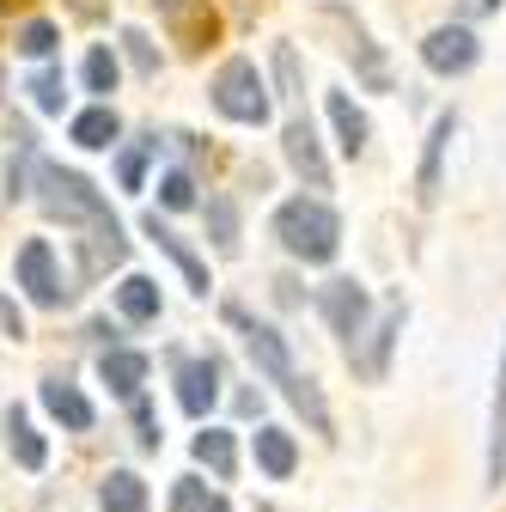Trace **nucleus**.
Masks as SVG:
<instances>
[{
    "mask_svg": "<svg viewBox=\"0 0 506 512\" xmlns=\"http://www.w3.org/2000/svg\"><path fill=\"white\" fill-rule=\"evenodd\" d=\"M275 238H281L287 256H299V263H330L342 250V220L318 196H293V202L275 208Z\"/></svg>",
    "mask_w": 506,
    "mask_h": 512,
    "instance_id": "1",
    "label": "nucleus"
},
{
    "mask_svg": "<svg viewBox=\"0 0 506 512\" xmlns=\"http://www.w3.org/2000/svg\"><path fill=\"white\" fill-rule=\"evenodd\" d=\"M37 202L49 208V220H68V226H86V232H98V226H116V214H110V202L98 196V189L80 177V171H61V165H37Z\"/></svg>",
    "mask_w": 506,
    "mask_h": 512,
    "instance_id": "2",
    "label": "nucleus"
},
{
    "mask_svg": "<svg viewBox=\"0 0 506 512\" xmlns=\"http://www.w3.org/2000/svg\"><path fill=\"white\" fill-rule=\"evenodd\" d=\"M214 110L220 116H232V122H269V86H263V74H257V61H244V55H232L226 68L214 74Z\"/></svg>",
    "mask_w": 506,
    "mask_h": 512,
    "instance_id": "3",
    "label": "nucleus"
},
{
    "mask_svg": "<svg viewBox=\"0 0 506 512\" xmlns=\"http://www.w3.org/2000/svg\"><path fill=\"white\" fill-rule=\"evenodd\" d=\"M226 317L238 324V336H244L250 360H257V372H263L269 384H281V391H293V384H299L305 372L293 366V348H287V336H281L275 324H263V317H250L244 305H226Z\"/></svg>",
    "mask_w": 506,
    "mask_h": 512,
    "instance_id": "4",
    "label": "nucleus"
},
{
    "mask_svg": "<svg viewBox=\"0 0 506 512\" xmlns=\"http://www.w3.org/2000/svg\"><path fill=\"white\" fill-rule=\"evenodd\" d=\"M19 287L37 299V305H61V299H68V287H61V269H55V250H49V238H25L19 244Z\"/></svg>",
    "mask_w": 506,
    "mask_h": 512,
    "instance_id": "5",
    "label": "nucleus"
},
{
    "mask_svg": "<svg viewBox=\"0 0 506 512\" xmlns=\"http://www.w3.org/2000/svg\"><path fill=\"white\" fill-rule=\"evenodd\" d=\"M318 311L330 317V330H336L342 342H354V348H360L366 317H372V299H366V287H360V281H330V287L318 293Z\"/></svg>",
    "mask_w": 506,
    "mask_h": 512,
    "instance_id": "6",
    "label": "nucleus"
},
{
    "mask_svg": "<svg viewBox=\"0 0 506 512\" xmlns=\"http://www.w3.org/2000/svg\"><path fill=\"white\" fill-rule=\"evenodd\" d=\"M476 55H482V43H476L470 25H439V31H427V43H421V61H427L433 74H470Z\"/></svg>",
    "mask_w": 506,
    "mask_h": 512,
    "instance_id": "7",
    "label": "nucleus"
},
{
    "mask_svg": "<svg viewBox=\"0 0 506 512\" xmlns=\"http://www.w3.org/2000/svg\"><path fill=\"white\" fill-rule=\"evenodd\" d=\"M177 403H183V415H208L214 403H220V360L208 354V360H177Z\"/></svg>",
    "mask_w": 506,
    "mask_h": 512,
    "instance_id": "8",
    "label": "nucleus"
},
{
    "mask_svg": "<svg viewBox=\"0 0 506 512\" xmlns=\"http://www.w3.org/2000/svg\"><path fill=\"white\" fill-rule=\"evenodd\" d=\"M281 147H287V165L311 183V189H330V165H324V147H318V135H311V116H287V135H281Z\"/></svg>",
    "mask_w": 506,
    "mask_h": 512,
    "instance_id": "9",
    "label": "nucleus"
},
{
    "mask_svg": "<svg viewBox=\"0 0 506 512\" xmlns=\"http://www.w3.org/2000/svg\"><path fill=\"white\" fill-rule=\"evenodd\" d=\"M397 330H403V305H391L385 317H378V330H366L372 342L366 348H348V360H354V372L366 378V384H378L391 372V342H397Z\"/></svg>",
    "mask_w": 506,
    "mask_h": 512,
    "instance_id": "10",
    "label": "nucleus"
},
{
    "mask_svg": "<svg viewBox=\"0 0 506 512\" xmlns=\"http://www.w3.org/2000/svg\"><path fill=\"white\" fill-rule=\"evenodd\" d=\"M159 13H165V25L177 31L183 49L214 43V13H208V0H159Z\"/></svg>",
    "mask_w": 506,
    "mask_h": 512,
    "instance_id": "11",
    "label": "nucleus"
},
{
    "mask_svg": "<svg viewBox=\"0 0 506 512\" xmlns=\"http://www.w3.org/2000/svg\"><path fill=\"white\" fill-rule=\"evenodd\" d=\"M98 378L110 384L122 403H135V397H141V384H147V354H135V348H104Z\"/></svg>",
    "mask_w": 506,
    "mask_h": 512,
    "instance_id": "12",
    "label": "nucleus"
},
{
    "mask_svg": "<svg viewBox=\"0 0 506 512\" xmlns=\"http://www.w3.org/2000/svg\"><path fill=\"white\" fill-rule=\"evenodd\" d=\"M141 232H147V238H153V244L171 256V263L183 269V281H189V287H196V293H208V269H202V256L189 250V244H183V238H177V232H171L159 214H147V220H141Z\"/></svg>",
    "mask_w": 506,
    "mask_h": 512,
    "instance_id": "13",
    "label": "nucleus"
},
{
    "mask_svg": "<svg viewBox=\"0 0 506 512\" xmlns=\"http://www.w3.org/2000/svg\"><path fill=\"white\" fill-rule=\"evenodd\" d=\"M43 409H49L61 427H68V433H86V427L98 421V415H92V403L74 391L68 378H43Z\"/></svg>",
    "mask_w": 506,
    "mask_h": 512,
    "instance_id": "14",
    "label": "nucleus"
},
{
    "mask_svg": "<svg viewBox=\"0 0 506 512\" xmlns=\"http://www.w3.org/2000/svg\"><path fill=\"white\" fill-rule=\"evenodd\" d=\"M257 470H263L269 482H287V476L299 470V445H293V433H281V427H263V433H257Z\"/></svg>",
    "mask_w": 506,
    "mask_h": 512,
    "instance_id": "15",
    "label": "nucleus"
},
{
    "mask_svg": "<svg viewBox=\"0 0 506 512\" xmlns=\"http://www.w3.org/2000/svg\"><path fill=\"white\" fill-rule=\"evenodd\" d=\"M122 256H129V238H122V226H98V232H86V238H80V269H86V275L116 269Z\"/></svg>",
    "mask_w": 506,
    "mask_h": 512,
    "instance_id": "16",
    "label": "nucleus"
},
{
    "mask_svg": "<svg viewBox=\"0 0 506 512\" xmlns=\"http://www.w3.org/2000/svg\"><path fill=\"white\" fill-rule=\"evenodd\" d=\"M506 482V348H500V384H494V421H488V488Z\"/></svg>",
    "mask_w": 506,
    "mask_h": 512,
    "instance_id": "17",
    "label": "nucleus"
},
{
    "mask_svg": "<svg viewBox=\"0 0 506 512\" xmlns=\"http://www.w3.org/2000/svg\"><path fill=\"white\" fill-rule=\"evenodd\" d=\"M98 506L104 512H147V482L135 470H110L98 482Z\"/></svg>",
    "mask_w": 506,
    "mask_h": 512,
    "instance_id": "18",
    "label": "nucleus"
},
{
    "mask_svg": "<svg viewBox=\"0 0 506 512\" xmlns=\"http://www.w3.org/2000/svg\"><path fill=\"white\" fill-rule=\"evenodd\" d=\"M116 135H122V122H116V110H110V104H92V110H80V116H74V141H80L86 153L116 147Z\"/></svg>",
    "mask_w": 506,
    "mask_h": 512,
    "instance_id": "19",
    "label": "nucleus"
},
{
    "mask_svg": "<svg viewBox=\"0 0 506 512\" xmlns=\"http://www.w3.org/2000/svg\"><path fill=\"white\" fill-rule=\"evenodd\" d=\"M330 122H336V135H342V153H348V159H360V153H366V135H372V122L354 110V98H348V92H330Z\"/></svg>",
    "mask_w": 506,
    "mask_h": 512,
    "instance_id": "20",
    "label": "nucleus"
},
{
    "mask_svg": "<svg viewBox=\"0 0 506 512\" xmlns=\"http://www.w3.org/2000/svg\"><path fill=\"white\" fill-rule=\"evenodd\" d=\"M116 305H122V317H129V324H153V317H159V281H147V275H122Z\"/></svg>",
    "mask_w": 506,
    "mask_h": 512,
    "instance_id": "21",
    "label": "nucleus"
},
{
    "mask_svg": "<svg viewBox=\"0 0 506 512\" xmlns=\"http://www.w3.org/2000/svg\"><path fill=\"white\" fill-rule=\"evenodd\" d=\"M196 464H208L220 482H232V476H238V445H232V433H226V427L196 433Z\"/></svg>",
    "mask_w": 506,
    "mask_h": 512,
    "instance_id": "22",
    "label": "nucleus"
},
{
    "mask_svg": "<svg viewBox=\"0 0 506 512\" xmlns=\"http://www.w3.org/2000/svg\"><path fill=\"white\" fill-rule=\"evenodd\" d=\"M7 445H13L19 470H43V464H49V445H43V433H31L25 409H7Z\"/></svg>",
    "mask_w": 506,
    "mask_h": 512,
    "instance_id": "23",
    "label": "nucleus"
},
{
    "mask_svg": "<svg viewBox=\"0 0 506 512\" xmlns=\"http://www.w3.org/2000/svg\"><path fill=\"white\" fill-rule=\"evenodd\" d=\"M171 512H232L220 488H208L202 476H177L171 482Z\"/></svg>",
    "mask_w": 506,
    "mask_h": 512,
    "instance_id": "24",
    "label": "nucleus"
},
{
    "mask_svg": "<svg viewBox=\"0 0 506 512\" xmlns=\"http://www.w3.org/2000/svg\"><path fill=\"white\" fill-rule=\"evenodd\" d=\"M452 116H439L433 122V135H427V159H421V202H433L439 196V159H446V141H452Z\"/></svg>",
    "mask_w": 506,
    "mask_h": 512,
    "instance_id": "25",
    "label": "nucleus"
},
{
    "mask_svg": "<svg viewBox=\"0 0 506 512\" xmlns=\"http://www.w3.org/2000/svg\"><path fill=\"white\" fill-rule=\"evenodd\" d=\"M208 238L220 250H238V208H232V196H208Z\"/></svg>",
    "mask_w": 506,
    "mask_h": 512,
    "instance_id": "26",
    "label": "nucleus"
},
{
    "mask_svg": "<svg viewBox=\"0 0 506 512\" xmlns=\"http://www.w3.org/2000/svg\"><path fill=\"white\" fill-rule=\"evenodd\" d=\"M348 55L360 61V74H366V86H372V92H385V86H391V74H385V55H378V49L366 43V31H360V25H354V37H348Z\"/></svg>",
    "mask_w": 506,
    "mask_h": 512,
    "instance_id": "27",
    "label": "nucleus"
},
{
    "mask_svg": "<svg viewBox=\"0 0 506 512\" xmlns=\"http://www.w3.org/2000/svg\"><path fill=\"white\" fill-rule=\"evenodd\" d=\"M31 98L43 116H61V104H68V80H61V68H37L31 74Z\"/></svg>",
    "mask_w": 506,
    "mask_h": 512,
    "instance_id": "28",
    "label": "nucleus"
},
{
    "mask_svg": "<svg viewBox=\"0 0 506 512\" xmlns=\"http://www.w3.org/2000/svg\"><path fill=\"white\" fill-rule=\"evenodd\" d=\"M55 43H61V31H55L49 19H31V25L19 31V49H25L31 61H49V55H55Z\"/></svg>",
    "mask_w": 506,
    "mask_h": 512,
    "instance_id": "29",
    "label": "nucleus"
},
{
    "mask_svg": "<svg viewBox=\"0 0 506 512\" xmlns=\"http://www.w3.org/2000/svg\"><path fill=\"white\" fill-rule=\"evenodd\" d=\"M86 92H98V98L116 92V55H110V49H92V55H86Z\"/></svg>",
    "mask_w": 506,
    "mask_h": 512,
    "instance_id": "30",
    "label": "nucleus"
},
{
    "mask_svg": "<svg viewBox=\"0 0 506 512\" xmlns=\"http://www.w3.org/2000/svg\"><path fill=\"white\" fill-rule=\"evenodd\" d=\"M159 202L165 208H196V177H189V171H165L159 177Z\"/></svg>",
    "mask_w": 506,
    "mask_h": 512,
    "instance_id": "31",
    "label": "nucleus"
},
{
    "mask_svg": "<svg viewBox=\"0 0 506 512\" xmlns=\"http://www.w3.org/2000/svg\"><path fill=\"white\" fill-rule=\"evenodd\" d=\"M159 141H141V147H129V153H122L116 159V177H122V189H141L147 183V153H153Z\"/></svg>",
    "mask_w": 506,
    "mask_h": 512,
    "instance_id": "32",
    "label": "nucleus"
},
{
    "mask_svg": "<svg viewBox=\"0 0 506 512\" xmlns=\"http://www.w3.org/2000/svg\"><path fill=\"white\" fill-rule=\"evenodd\" d=\"M122 49H129V61H135L147 80L159 74V49H153V37H147V31H122Z\"/></svg>",
    "mask_w": 506,
    "mask_h": 512,
    "instance_id": "33",
    "label": "nucleus"
},
{
    "mask_svg": "<svg viewBox=\"0 0 506 512\" xmlns=\"http://www.w3.org/2000/svg\"><path fill=\"white\" fill-rule=\"evenodd\" d=\"M135 445H141V452H159V421H153L147 397H135Z\"/></svg>",
    "mask_w": 506,
    "mask_h": 512,
    "instance_id": "34",
    "label": "nucleus"
},
{
    "mask_svg": "<svg viewBox=\"0 0 506 512\" xmlns=\"http://www.w3.org/2000/svg\"><path fill=\"white\" fill-rule=\"evenodd\" d=\"M0 330H7L13 342L25 336V317H19V305H7V299H0Z\"/></svg>",
    "mask_w": 506,
    "mask_h": 512,
    "instance_id": "35",
    "label": "nucleus"
},
{
    "mask_svg": "<svg viewBox=\"0 0 506 512\" xmlns=\"http://www.w3.org/2000/svg\"><path fill=\"white\" fill-rule=\"evenodd\" d=\"M494 7H500V0H458L464 19H482V13H494Z\"/></svg>",
    "mask_w": 506,
    "mask_h": 512,
    "instance_id": "36",
    "label": "nucleus"
}]
</instances>
